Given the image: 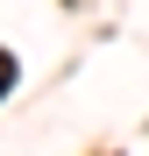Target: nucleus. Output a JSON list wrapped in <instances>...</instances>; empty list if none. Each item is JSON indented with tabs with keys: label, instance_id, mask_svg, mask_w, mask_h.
Masks as SVG:
<instances>
[{
	"label": "nucleus",
	"instance_id": "1",
	"mask_svg": "<svg viewBox=\"0 0 149 156\" xmlns=\"http://www.w3.org/2000/svg\"><path fill=\"white\" fill-rule=\"evenodd\" d=\"M7 85H14V57L0 50V99H7Z\"/></svg>",
	"mask_w": 149,
	"mask_h": 156
}]
</instances>
